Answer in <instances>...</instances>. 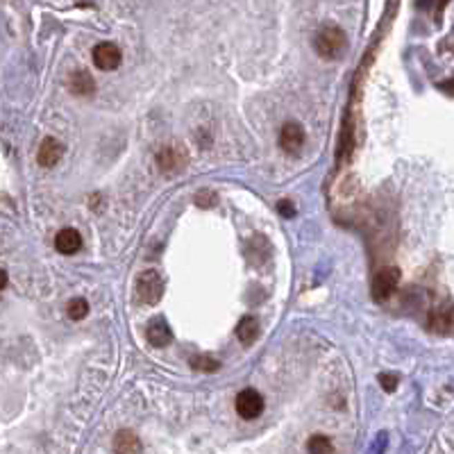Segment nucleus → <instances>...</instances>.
<instances>
[{
    "mask_svg": "<svg viewBox=\"0 0 454 454\" xmlns=\"http://www.w3.org/2000/svg\"><path fill=\"white\" fill-rule=\"evenodd\" d=\"M314 48L323 59H339L343 50L348 48V37L341 28L327 26L314 39Z\"/></svg>",
    "mask_w": 454,
    "mask_h": 454,
    "instance_id": "nucleus-1",
    "label": "nucleus"
},
{
    "mask_svg": "<svg viewBox=\"0 0 454 454\" xmlns=\"http://www.w3.org/2000/svg\"><path fill=\"white\" fill-rule=\"evenodd\" d=\"M135 295L139 304H146V307H152L157 304L164 295V279L157 270H146L137 277L135 284Z\"/></svg>",
    "mask_w": 454,
    "mask_h": 454,
    "instance_id": "nucleus-2",
    "label": "nucleus"
},
{
    "mask_svg": "<svg viewBox=\"0 0 454 454\" xmlns=\"http://www.w3.org/2000/svg\"><path fill=\"white\" fill-rule=\"evenodd\" d=\"M397 284H400V270L395 266H388V268H382L373 279V297L377 302L388 300L391 295L395 293Z\"/></svg>",
    "mask_w": 454,
    "mask_h": 454,
    "instance_id": "nucleus-3",
    "label": "nucleus"
},
{
    "mask_svg": "<svg viewBox=\"0 0 454 454\" xmlns=\"http://www.w3.org/2000/svg\"><path fill=\"white\" fill-rule=\"evenodd\" d=\"M234 406H237V413L244 420H255V418H259L261 411H264V397H261L259 391L244 388L237 395V402H234Z\"/></svg>",
    "mask_w": 454,
    "mask_h": 454,
    "instance_id": "nucleus-4",
    "label": "nucleus"
},
{
    "mask_svg": "<svg viewBox=\"0 0 454 454\" xmlns=\"http://www.w3.org/2000/svg\"><path fill=\"white\" fill-rule=\"evenodd\" d=\"M189 164V155L179 146H166L157 152V166L164 173H177Z\"/></svg>",
    "mask_w": 454,
    "mask_h": 454,
    "instance_id": "nucleus-5",
    "label": "nucleus"
},
{
    "mask_svg": "<svg viewBox=\"0 0 454 454\" xmlns=\"http://www.w3.org/2000/svg\"><path fill=\"white\" fill-rule=\"evenodd\" d=\"M121 59L123 55L119 50V46L116 43H98L96 48H93V64H96L100 70H114L121 66Z\"/></svg>",
    "mask_w": 454,
    "mask_h": 454,
    "instance_id": "nucleus-6",
    "label": "nucleus"
},
{
    "mask_svg": "<svg viewBox=\"0 0 454 454\" xmlns=\"http://www.w3.org/2000/svg\"><path fill=\"white\" fill-rule=\"evenodd\" d=\"M61 155H64V146H61V141H57L55 137H48V139L41 141V146H39L37 161H39V166L52 168L55 164L61 159Z\"/></svg>",
    "mask_w": 454,
    "mask_h": 454,
    "instance_id": "nucleus-7",
    "label": "nucleus"
},
{
    "mask_svg": "<svg viewBox=\"0 0 454 454\" xmlns=\"http://www.w3.org/2000/svg\"><path fill=\"white\" fill-rule=\"evenodd\" d=\"M304 144V128L300 123L288 121L284 123V128L279 132V146L284 148L286 152H297Z\"/></svg>",
    "mask_w": 454,
    "mask_h": 454,
    "instance_id": "nucleus-8",
    "label": "nucleus"
},
{
    "mask_svg": "<svg viewBox=\"0 0 454 454\" xmlns=\"http://www.w3.org/2000/svg\"><path fill=\"white\" fill-rule=\"evenodd\" d=\"M146 336L155 348H166L170 346V341H173V332H170V327L164 318H155L152 323L148 325Z\"/></svg>",
    "mask_w": 454,
    "mask_h": 454,
    "instance_id": "nucleus-9",
    "label": "nucleus"
},
{
    "mask_svg": "<svg viewBox=\"0 0 454 454\" xmlns=\"http://www.w3.org/2000/svg\"><path fill=\"white\" fill-rule=\"evenodd\" d=\"M55 248H57L61 255H75L77 250L82 248L80 232L73 230V227H66V230H61L57 237H55Z\"/></svg>",
    "mask_w": 454,
    "mask_h": 454,
    "instance_id": "nucleus-10",
    "label": "nucleus"
},
{
    "mask_svg": "<svg viewBox=\"0 0 454 454\" xmlns=\"http://www.w3.org/2000/svg\"><path fill=\"white\" fill-rule=\"evenodd\" d=\"M114 452L116 454H141V441L135 432L130 429H121L114 436Z\"/></svg>",
    "mask_w": 454,
    "mask_h": 454,
    "instance_id": "nucleus-11",
    "label": "nucleus"
},
{
    "mask_svg": "<svg viewBox=\"0 0 454 454\" xmlns=\"http://www.w3.org/2000/svg\"><path fill=\"white\" fill-rule=\"evenodd\" d=\"M68 89L75 93V96H91L96 91V82L87 70H75L68 80Z\"/></svg>",
    "mask_w": 454,
    "mask_h": 454,
    "instance_id": "nucleus-12",
    "label": "nucleus"
},
{
    "mask_svg": "<svg viewBox=\"0 0 454 454\" xmlns=\"http://www.w3.org/2000/svg\"><path fill=\"white\" fill-rule=\"evenodd\" d=\"M257 334H259V323L255 320V316L241 318V323L237 325V339L244 343V346H250V343H255Z\"/></svg>",
    "mask_w": 454,
    "mask_h": 454,
    "instance_id": "nucleus-13",
    "label": "nucleus"
},
{
    "mask_svg": "<svg viewBox=\"0 0 454 454\" xmlns=\"http://www.w3.org/2000/svg\"><path fill=\"white\" fill-rule=\"evenodd\" d=\"M452 323H454V311L450 307L436 309V311H432V316H429V327L436 332H448Z\"/></svg>",
    "mask_w": 454,
    "mask_h": 454,
    "instance_id": "nucleus-14",
    "label": "nucleus"
},
{
    "mask_svg": "<svg viewBox=\"0 0 454 454\" xmlns=\"http://www.w3.org/2000/svg\"><path fill=\"white\" fill-rule=\"evenodd\" d=\"M307 452L309 454H334V445L327 436L316 434L307 441Z\"/></svg>",
    "mask_w": 454,
    "mask_h": 454,
    "instance_id": "nucleus-15",
    "label": "nucleus"
},
{
    "mask_svg": "<svg viewBox=\"0 0 454 454\" xmlns=\"http://www.w3.org/2000/svg\"><path fill=\"white\" fill-rule=\"evenodd\" d=\"M66 311H68V318H73V320H82L84 316L89 314V302L84 300V297H73V300L68 302Z\"/></svg>",
    "mask_w": 454,
    "mask_h": 454,
    "instance_id": "nucleus-16",
    "label": "nucleus"
},
{
    "mask_svg": "<svg viewBox=\"0 0 454 454\" xmlns=\"http://www.w3.org/2000/svg\"><path fill=\"white\" fill-rule=\"evenodd\" d=\"M191 368L195 371H202V373H216L221 364L216 362V359H211L207 355H200V357H191Z\"/></svg>",
    "mask_w": 454,
    "mask_h": 454,
    "instance_id": "nucleus-17",
    "label": "nucleus"
},
{
    "mask_svg": "<svg viewBox=\"0 0 454 454\" xmlns=\"http://www.w3.org/2000/svg\"><path fill=\"white\" fill-rule=\"evenodd\" d=\"M379 384L384 386V391H388V393H393L397 386V377L395 375H379Z\"/></svg>",
    "mask_w": 454,
    "mask_h": 454,
    "instance_id": "nucleus-18",
    "label": "nucleus"
},
{
    "mask_svg": "<svg viewBox=\"0 0 454 454\" xmlns=\"http://www.w3.org/2000/svg\"><path fill=\"white\" fill-rule=\"evenodd\" d=\"M277 209H279V214L284 216V218H291V216L295 214V207H293V202H288V200H282L279 205H277Z\"/></svg>",
    "mask_w": 454,
    "mask_h": 454,
    "instance_id": "nucleus-19",
    "label": "nucleus"
},
{
    "mask_svg": "<svg viewBox=\"0 0 454 454\" xmlns=\"http://www.w3.org/2000/svg\"><path fill=\"white\" fill-rule=\"evenodd\" d=\"M438 89L445 91V93H450V96H454V77H452V80H448V82H441V84H438Z\"/></svg>",
    "mask_w": 454,
    "mask_h": 454,
    "instance_id": "nucleus-20",
    "label": "nucleus"
}]
</instances>
